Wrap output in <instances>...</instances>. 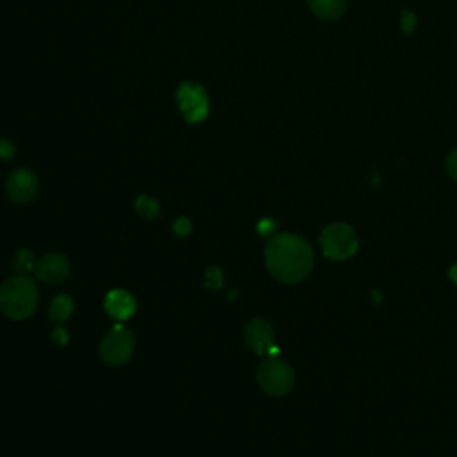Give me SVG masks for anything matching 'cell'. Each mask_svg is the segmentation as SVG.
Returning a JSON list of instances; mask_svg holds the SVG:
<instances>
[{
  "label": "cell",
  "instance_id": "15",
  "mask_svg": "<svg viewBox=\"0 0 457 457\" xmlns=\"http://www.w3.org/2000/svg\"><path fill=\"white\" fill-rule=\"evenodd\" d=\"M173 232H175L177 236H180V237L187 236V234L191 232V221H189L187 218H177V220L173 221Z\"/></svg>",
  "mask_w": 457,
  "mask_h": 457
},
{
  "label": "cell",
  "instance_id": "6",
  "mask_svg": "<svg viewBox=\"0 0 457 457\" xmlns=\"http://www.w3.org/2000/svg\"><path fill=\"white\" fill-rule=\"evenodd\" d=\"M245 341L246 345L259 355H275V330L270 325V321L262 318H253L245 327Z\"/></svg>",
  "mask_w": 457,
  "mask_h": 457
},
{
  "label": "cell",
  "instance_id": "18",
  "mask_svg": "<svg viewBox=\"0 0 457 457\" xmlns=\"http://www.w3.org/2000/svg\"><path fill=\"white\" fill-rule=\"evenodd\" d=\"M52 341L55 345H64L68 341V330L62 328V327H57L54 332H52Z\"/></svg>",
  "mask_w": 457,
  "mask_h": 457
},
{
  "label": "cell",
  "instance_id": "17",
  "mask_svg": "<svg viewBox=\"0 0 457 457\" xmlns=\"http://www.w3.org/2000/svg\"><path fill=\"white\" fill-rule=\"evenodd\" d=\"M195 98H196L195 87H193V89H187V96H182L180 104H186V100H195ZM193 105H195V109H196V114H200V112L205 109V102H204V100H200V102H193ZM200 116H204V114H200Z\"/></svg>",
  "mask_w": 457,
  "mask_h": 457
},
{
  "label": "cell",
  "instance_id": "7",
  "mask_svg": "<svg viewBox=\"0 0 457 457\" xmlns=\"http://www.w3.org/2000/svg\"><path fill=\"white\" fill-rule=\"evenodd\" d=\"M34 270H36V277L41 282L61 284L70 275V261L59 252H50V253H45L36 262Z\"/></svg>",
  "mask_w": 457,
  "mask_h": 457
},
{
  "label": "cell",
  "instance_id": "10",
  "mask_svg": "<svg viewBox=\"0 0 457 457\" xmlns=\"http://www.w3.org/2000/svg\"><path fill=\"white\" fill-rule=\"evenodd\" d=\"M309 7L323 20H336L345 12L346 0H309Z\"/></svg>",
  "mask_w": 457,
  "mask_h": 457
},
{
  "label": "cell",
  "instance_id": "4",
  "mask_svg": "<svg viewBox=\"0 0 457 457\" xmlns=\"http://www.w3.org/2000/svg\"><path fill=\"white\" fill-rule=\"evenodd\" d=\"M323 253L334 261H345L357 252L359 241L352 227L345 223H332L323 228L320 236Z\"/></svg>",
  "mask_w": 457,
  "mask_h": 457
},
{
  "label": "cell",
  "instance_id": "19",
  "mask_svg": "<svg viewBox=\"0 0 457 457\" xmlns=\"http://www.w3.org/2000/svg\"><path fill=\"white\" fill-rule=\"evenodd\" d=\"M271 230H273V225L270 223V220H262V221L259 223V232H261V234L268 236Z\"/></svg>",
  "mask_w": 457,
  "mask_h": 457
},
{
  "label": "cell",
  "instance_id": "1",
  "mask_svg": "<svg viewBox=\"0 0 457 457\" xmlns=\"http://www.w3.org/2000/svg\"><path fill=\"white\" fill-rule=\"evenodd\" d=\"M268 271L284 284L303 280L314 264L311 245L296 234H273L264 250Z\"/></svg>",
  "mask_w": 457,
  "mask_h": 457
},
{
  "label": "cell",
  "instance_id": "5",
  "mask_svg": "<svg viewBox=\"0 0 457 457\" xmlns=\"http://www.w3.org/2000/svg\"><path fill=\"white\" fill-rule=\"evenodd\" d=\"M134 346H136L134 334L123 325H114L102 337L98 352H100V357L105 364L121 366L132 357Z\"/></svg>",
  "mask_w": 457,
  "mask_h": 457
},
{
  "label": "cell",
  "instance_id": "14",
  "mask_svg": "<svg viewBox=\"0 0 457 457\" xmlns=\"http://www.w3.org/2000/svg\"><path fill=\"white\" fill-rule=\"evenodd\" d=\"M221 271H220V268H216V266H212V268H209L207 271H205V286L207 287H211V289H216V287H220L221 286Z\"/></svg>",
  "mask_w": 457,
  "mask_h": 457
},
{
  "label": "cell",
  "instance_id": "13",
  "mask_svg": "<svg viewBox=\"0 0 457 457\" xmlns=\"http://www.w3.org/2000/svg\"><path fill=\"white\" fill-rule=\"evenodd\" d=\"M12 268L20 273V275H25L27 271L34 270L36 268V261H34V255L30 250L27 248H20L12 259Z\"/></svg>",
  "mask_w": 457,
  "mask_h": 457
},
{
  "label": "cell",
  "instance_id": "11",
  "mask_svg": "<svg viewBox=\"0 0 457 457\" xmlns=\"http://www.w3.org/2000/svg\"><path fill=\"white\" fill-rule=\"evenodd\" d=\"M73 312V300L68 295H57L48 309V316L52 321L55 323H62L64 320L70 318V314Z\"/></svg>",
  "mask_w": 457,
  "mask_h": 457
},
{
  "label": "cell",
  "instance_id": "3",
  "mask_svg": "<svg viewBox=\"0 0 457 457\" xmlns=\"http://www.w3.org/2000/svg\"><path fill=\"white\" fill-rule=\"evenodd\" d=\"M257 382L264 393L284 396L293 389L295 371L278 355H268L257 368Z\"/></svg>",
  "mask_w": 457,
  "mask_h": 457
},
{
  "label": "cell",
  "instance_id": "2",
  "mask_svg": "<svg viewBox=\"0 0 457 457\" xmlns=\"http://www.w3.org/2000/svg\"><path fill=\"white\" fill-rule=\"evenodd\" d=\"M39 302L36 282L27 275H16L0 286V311L11 320L29 318Z\"/></svg>",
  "mask_w": 457,
  "mask_h": 457
},
{
  "label": "cell",
  "instance_id": "8",
  "mask_svg": "<svg viewBox=\"0 0 457 457\" xmlns=\"http://www.w3.org/2000/svg\"><path fill=\"white\" fill-rule=\"evenodd\" d=\"M5 193L11 200L18 204H25L32 200L37 193V179L29 170H16L7 177Z\"/></svg>",
  "mask_w": 457,
  "mask_h": 457
},
{
  "label": "cell",
  "instance_id": "16",
  "mask_svg": "<svg viewBox=\"0 0 457 457\" xmlns=\"http://www.w3.org/2000/svg\"><path fill=\"white\" fill-rule=\"evenodd\" d=\"M446 170L453 180H457V148L446 157Z\"/></svg>",
  "mask_w": 457,
  "mask_h": 457
},
{
  "label": "cell",
  "instance_id": "9",
  "mask_svg": "<svg viewBox=\"0 0 457 457\" xmlns=\"http://www.w3.org/2000/svg\"><path fill=\"white\" fill-rule=\"evenodd\" d=\"M104 307L109 312V316H112L118 321H123L134 314L136 300L125 289H112L107 293L104 300Z\"/></svg>",
  "mask_w": 457,
  "mask_h": 457
},
{
  "label": "cell",
  "instance_id": "12",
  "mask_svg": "<svg viewBox=\"0 0 457 457\" xmlns=\"http://www.w3.org/2000/svg\"><path fill=\"white\" fill-rule=\"evenodd\" d=\"M136 211L145 220H155L159 214V204L155 198L148 195H139L136 198Z\"/></svg>",
  "mask_w": 457,
  "mask_h": 457
}]
</instances>
